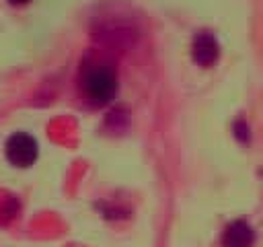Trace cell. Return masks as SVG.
<instances>
[{
    "mask_svg": "<svg viewBox=\"0 0 263 247\" xmlns=\"http://www.w3.org/2000/svg\"><path fill=\"white\" fill-rule=\"evenodd\" d=\"M115 89H117V76H115L111 66H107V64H92V66L84 68L82 91H84V95L92 103H97V105L107 103L115 95Z\"/></svg>",
    "mask_w": 263,
    "mask_h": 247,
    "instance_id": "cell-1",
    "label": "cell"
},
{
    "mask_svg": "<svg viewBox=\"0 0 263 247\" xmlns=\"http://www.w3.org/2000/svg\"><path fill=\"white\" fill-rule=\"evenodd\" d=\"M6 156L16 167H29L37 158V142L25 132H16L6 140Z\"/></svg>",
    "mask_w": 263,
    "mask_h": 247,
    "instance_id": "cell-2",
    "label": "cell"
},
{
    "mask_svg": "<svg viewBox=\"0 0 263 247\" xmlns=\"http://www.w3.org/2000/svg\"><path fill=\"white\" fill-rule=\"evenodd\" d=\"M218 41L212 33L201 31L193 39V60L199 66H212L218 60Z\"/></svg>",
    "mask_w": 263,
    "mask_h": 247,
    "instance_id": "cell-3",
    "label": "cell"
},
{
    "mask_svg": "<svg viewBox=\"0 0 263 247\" xmlns=\"http://www.w3.org/2000/svg\"><path fill=\"white\" fill-rule=\"evenodd\" d=\"M255 241L253 228L245 220H234L226 226L222 235V245L224 247H251Z\"/></svg>",
    "mask_w": 263,
    "mask_h": 247,
    "instance_id": "cell-4",
    "label": "cell"
},
{
    "mask_svg": "<svg viewBox=\"0 0 263 247\" xmlns=\"http://www.w3.org/2000/svg\"><path fill=\"white\" fill-rule=\"evenodd\" d=\"M12 4H21V2H25V0H10Z\"/></svg>",
    "mask_w": 263,
    "mask_h": 247,
    "instance_id": "cell-5",
    "label": "cell"
}]
</instances>
